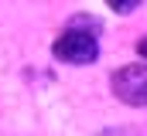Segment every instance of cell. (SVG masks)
I'll list each match as a JSON object with an SVG mask.
<instances>
[{
  "label": "cell",
  "instance_id": "obj_1",
  "mask_svg": "<svg viewBox=\"0 0 147 136\" xmlns=\"http://www.w3.org/2000/svg\"><path fill=\"white\" fill-rule=\"evenodd\" d=\"M51 55L65 65H92L99 58V21L96 17H72L69 27L55 37Z\"/></svg>",
  "mask_w": 147,
  "mask_h": 136
},
{
  "label": "cell",
  "instance_id": "obj_2",
  "mask_svg": "<svg viewBox=\"0 0 147 136\" xmlns=\"http://www.w3.org/2000/svg\"><path fill=\"white\" fill-rule=\"evenodd\" d=\"M113 95L127 105H147V61L113 71Z\"/></svg>",
  "mask_w": 147,
  "mask_h": 136
},
{
  "label": "cell",
  "instance_id": "obj_3",
  "mask_svg": "<svg viewBox=\"0 0 147 136\" xmlns=\"http://www.w3.org/2000/svg\"><path fill=\"white\" fill-rule=\"evenodd\" d=\"M110 3V10H116V14H134L144 0H106Z\"/></svg>",
  "mask_w": 147,
  "mask_h": 136
},
{
  "label": "cell",
  "instance_id": "obj_4",
  "mask_svg": "<svg viewBox=\"0 0 147 136\" xmlns=\"http://www.w3.org/2000/svg\"><path fill=\"white\" fill-rule=\"evenodd\" d=\"M137 51H140V58H144V61H147V37H144V41H140V44H137Z\"/></svg>",
  "mask_w": 147,
  "mask_h": 136
}]
</instances>
